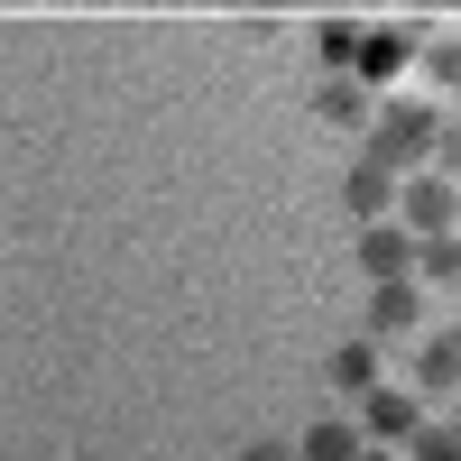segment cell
I'll use <instances>...</instances> for the list:
<instances>
[{
	"label": "cell",
	"mask_w": 461,
	"mask_h": 461,
	"mask_svg": "<svg viewBox=\"0 0 461 461\" xmlns=\"http://www.w3.org/2000/svg\"><path fill=\"white\" fill-rule=\"evenodd\" d=\"M452 332H461V323H452Z\"/></svg>",
	"instance_id": "obj_20"
},
{
	"label": "cell",
	"mask_w": 461,
	"mask_h": 461,
	"mask_svg": "<svg viewBox=\"0 0 461 461\" xmlns=\"http://www.w3.org/2000/svg\"><path fill=\"white\" fill-rule=\"evenodd\" d=\"M240 461H304V452H286V443H240Z\"/></svg>",
	"instance_id": "obj_17"
},
{
	"label": "cell",
	"mask_w": 461,
	"mask_h": 461,
	"mask_svg": "<svg viewBox=\"0 0 461 461\" xmlns=\"http://www.w3.org/2000/svg\"><path fill=\"white\" fill-rule=\"evenodd\" d=\"M425 84H461V37H434L425 47Z\"/></svg>",
	"instance_id": "obj_15"
},
{
	"label": "cell",
	"mask_w": 461,
	"mask_h": 461,
	"mask_svg": "<svg viewBox=\"0 0 461 461\" xmlns=\"http://www.w3.org/2000/svg\"><path fill=\"white\" fill-rule=\"evenodd\" d=\"M295 452H304V461H360V452H369V425H351V415H323V425L304 434Z\"/></svg>",
	"instance_id": "obj_10"
},
{
	"label": "cell",
	"mask_w": 461,
	"mask_h": 461,
	"mask_svg": "<svg viewBox=\"0 0 461 461\" xmlns=\"http://www.w3.org/2000/svg\"><path fill=\"white\" fill-rule=\"evenodd\" d=\"M434 167H443V176H461V121H443V148H434Z\"/></svg>",
	"instance_id": "obj_16"
},
{
	"label": "cell",
	"mask_w": 461,
	"mask_h": 461,
	"mask_svg": "<svg viewBox=\"0 0 461 461\" xmlns=\"http://www.w3.org/2000/svg\"><path fill=\"white\" fill-rule=\"evenodd\" d=\"M360 461H397V452H388V443H369V452H360Z\"/></svg>",
	"instance_id": "obj_18"
},
{
	"label": "cell",
	"mask_w": 461,
	"mask_h": 461,
	"mask_svg": "<svg viewBox=\"0 0 461 461\" xmlns=\"http://www.w3.org/2000/svg\"><path fill=\"white\" fill-rule=\"evenodd\" d=\"M415 258H425V240H415L406 221H360V267H369V286L415 277Z\"/></svg>",
	"instance_id": "obj_3"
},
{
	"label": "cell",
	"mask_w": 461,
	"mask_h": 461,
	"mask_svg": "<svg viewBox=\"0 0 461 461\" xmlns=\"http://www.w3.org/2000/svg\"><path fill=\"white\" fill-rule=\"evenodd\" d=\"M452 425H461V397H452Z\"/></svg>",
	"instance_id": "obj_19"
},
{
	"label": "cell",
	"mask_w": 461,
	"mask_h": 461,
	"mask_svg": "<svg viewBox=\"0 0 461 461\" xmlns=\"http://www.w3.org/2000/svg\"><path fill=\"white\" fill-rule=\"evenodd\" d=\"M415 378H425V397H461V332H425Z\"/></svg>",
	"instance_id": "obj_9"
},
{
	"label": "cell",
	"mask_w": 461,
	"mask_h": 461,
	"mask_svg": "<svg viewBox=\"0 0 461 461\" xmlns=\"http://www.w3.org/2000/svg\"><path fill=\"white\" fill-rule=\"evenodd\" d=\"M360 425H369V443H415V434H425V406H415L406 388H369Z\"/></svg>",
	"instance_id": "obj_5"
},
{
	"label": "cell",
	"mask_w": 461,
	"mask_h": 461,
	"mask_svg": "<svg viewBox=\"0 0 461 461\" xmlns=\"http://www.w3.org/2000/svg\"><path fill=\"white\" fill-rule=\"evenodd\" d=\"M415 267H425L434 286H461V230H434V240H425V258H415Z\"/></svg>",
	"instance_id": "obj_12"
},
{
	"label": "cell",
	"mask_w": 461,
	"mask_h": 461,
	"mask_svg": "<svg viewBox=\"0 0 461 461\" xmlns=\"http://www.w3.org/2000/svg\"><path fill=\"white\" fill-rule=\"evenodd\" d=\"M397 194H406V176L378 167V158H351V176H341V203H351V221H388Z\"/></svg>",
	"instance_id": "obj_4"
},
{
	"label": "cell",
	"mask_w": 461,
	"mask_h": 461,
	"mask_svg": "<svg viewBox=\"0 0 461 461\" xmlns=\"http://www.w3.org/2000/svg\"><path fill=\"white\" fill-rule=\"evenodd\" d=\"M323 378H332L341 397H369L378 388V351H369V341H341V351L323 360Z\"/></svg>",
	"instance_id": "obj_11"
},
{
	"label": "cell",
	"mask_w": 461,
	"mask_h": 461,
	"mask_svg": "<svg viewBox=\"0 0 461 461\" xmlns=\"http://www.w3.org/2000/svg\"><path fill=\"white\" fill-rule=\"evenodd\" d=\"M406 65H415V28H360V56H351L360 84H388Z\"/></svg>",
	"instance_id": "obj_7"
},
{
	"label": "cell",
	"mask_w": 461,
	"mask_h": 461,
	"mask_svg": "<svg viewBox=\"0 0 461 461\" xmlns=\"http://www.w3.org/2000/svg\"><path fill=\"white\" fill-rule=\"evenodd\" d=\"M397 221L415 230V240H434V230H461V176L415 167V176H406V194H397Z\"/></svg>",
	"instance_id": "obj_2"
},
{
	"label": "cell",
	"mask_w": 461,
	"mask_h": 461,
	"mask_svg": "<svg viewBox=\"0 0 461 461\" xmlns=\"http://www.w3.org/2000/svg\"><path fill=\"white\" fill-rule=\"evenodd\" d=\"M406 452H415V461H461V425H425Z\"/></svg>",
	"instance_id": "obj_14"
},
{
	"label": "cell",
	"mask_w": 461,
	"mask_h": 461,
	"mask_svg": "<svg viewBox=\"0 0 461 461\" xmlns=\"http://www.w3.org/2000/svg\"><path fill=\"white\" fill-rule=\"evenodd\" d=\"M434 148H443V111H434V102H388L360 158H378V167L415 176V167H434Z\"/></svg>",
	"instance_id": "obj_1"
},
{
	"label": "cell",
	"mask_w": 461,
	"mask_h": 461,
	"mask_svg": "<svg viewBox=\"0 0 461 461\" xmlns=\"http://www.w3.org/2000/svg\"><path fill=\"white\" fill-rule=\"evenodd\" d=\"M314 111H323L332 130H378V102H369L360 74H323V84H314Z\"/></svg>",
	"instance_id": "obj_6"
},
{
	"label": "cell",
	"mask_w": 461,
	"mask_h": 461,
	"mask_svg": "<svg viewBox=\"0 0 461 461\" xmlns=\"http://www.w3.org/2000/svg\"><path fill=\"white\" fill-rule=\"evenodd\" d=\"M314 56H323V65H351V56H360V28H351V19H323V28H314Z\"/></svg>",
	"instance_id": "obj_13"
},
{
	"label": "cell",
	"mask_w": 461,
	"mask_h": 461,
	"mask_svg": "<svg viewBox=\"0 0 461 461\" xmlns=\"http://www.w3.org/2000/svg\"><path fill=\"white\" fill-rule=\"evenodd\" d=\"M369 332H425V286H415V277L369 286Z\"/></svg>",
	"instance_id": "obj_8"
}]
</instances>
